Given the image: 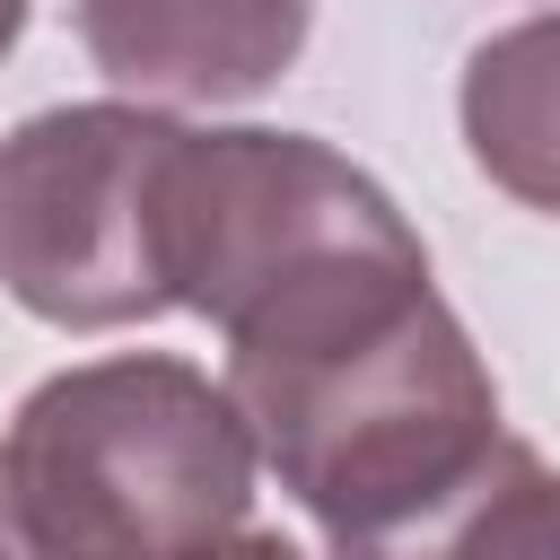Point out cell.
Masks as SVG:
<instances>
[{
	"label": "cell",
	"mask_w": 560,
	"mask_h": 560,
	"mask_svg": "<svg viewBox=\"0 0 560 560\" xmlns=\"http://www.w3.org/2000/svg\"><path fill=\"white\" fill-rule=\"evenodd\" d=\"M455 122H464L472 166L508 201L560 219V9L516 18L472 44L464 88H455Z\"/></svg>",
	"instance_id": "8992f818"
},
{
	"label": "cell",
	"mask_w": 560,
	"mask_h": 560,
	"mask_svg": "<svg viewBox=\"0 0 560 560\" xmlns=\"http://www.w3.org/2000/svg\"><path fill=\"white\" fill-rule=\"evenodd\" d=\"M228 332V402L332 560H376L499 455V385L429 280V245L280 271Z\"/></svg>",
	"instance_id": "6da1fadb"
},
{
	"label": "cell",
	"mask_w": 560,
	"mask_h": 560,
	"mask_svg": "<svg viewBox=\"0 0 560 560\" xmlns=\"http://www.w3.org/2000/svg\"><path fill=\"white\" fill-rule=\"evenodd\" d=\"M88 61L166 105H236L289 79L315 0H70Z\"/></svg>",
	"instance_id": "5b68a950"
},
{
	"label": "cell",
	"mask_w": 560,
	"mask_h": 560,
	"mask_svg": "<svg viewBox=\"0 0 560 560\" xmlns=\"http://www.w3.org/2000/svg\"><path fill=\"white\" fill-rule=\"evenodd\" d=\"M184 560H306V551H298V542H280V534H228V542L184 551Z\"/></svg>",
	"instance_id": "ba28073f"
},
{
	"label": "cell",
	"mask_w": 560,
	"mask_h": 560,
	"mask_svg": "<svg viewBox=\"0 0 560 560\" xmlns=\"http://www.w3.org/2000/svg\"><path fill=\"white\" fill-rule=\"evenodd\" d=\"M18 26H26V0H0V61H9V44H18Z\"/></svg>",
	"instance_id": "9c48e42d"
},
{
	"label": "cell",
	"mask_w": 560,
	"mask_h": 560,
	"mask_svg": "<svg viewBox=\"0 0 560 560\" xmlns=\"http://www.w3.org/2000/svg\"><path fill=\"white\" fill-rule=\"evenodd\" d=\"M254 438L192 359L44 376L0 429V560H184L245 534Z\"/></svg>",
	"instance_id": "7a4b0ae2"
},
{
	"label": "cell",
	"mask_w": 560,
	"mask_h": 560,
	"mask_svg": "<svg viewBox=\"0 0 560 560\" xmlns=\"http://www.w3.org/2000/svg\"><path fill=\"white\" fill-rule=\"evenodd\" d=\"M411 219L394 192L306 131H192L166 158L158 262L166 298L236 324L280 271H306L350 245H402Z\"/></svg>",
	"instance_id": "277c9868"
},
{
	"label": "cell",
	"mask_w": 560,
	"mask_h": 560,
	"mask_svg": "<svg viewBox=\"0 0 560 560\" xmlns=\"http://www.w3.org/2000/svg\"><path fill=\"white\" fill-rule=\"evenodd\" d=\"M184 122L149 105H44L0 140V289L61 332L166 315L158 210Z\"/></svg>",
	"instance_id": "3957f363"
},
{
	"label": "cell",
	"mask_w": 560,
	"mask_h": 560,
	"mask_svg": "<svg viewBox=\"0 0 560 560\" xmlns=\"http://www.w3.org/2000/svg\"><path fill=\"white\" fill-rule=\"evenodd\" d=\"M376 560H560V472L525 438H499V455Z\"/></svg>",
	"instance_id": "52a82bcc"
}]
</instances>
